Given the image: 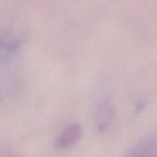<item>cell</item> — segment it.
<instances>
[{
  "label": "cell",
  "mask_w": 157,
  "mask_h": 157,
  "mask_svg": "<svg viewBox=\"0 0 157 157\" xmlns=\"http://www.w3.org/2000/svg\"><path fill=\"white\" fill-rule=\"evenodd\" d=\"M82 135V128L79 124H70L67 126L56 138L55 148L58 150H67L79 142Z\"/></svg>",
  "instance_id": "6da1fadb"
},
{
  "label": "cell",
  "mask_w": 157,
  "mask_h": 157,
  "mask_svg": "<svg viewBox=\"0 0 157 157\" xmlns=\"http://www.w3.org/2000/svg\"><path fill=\"white\" fill-rule=\"evenodd\" d=\"M115 115L114 107L109 101H103L97 112V126L98 132H105L113 122Z\"/></svg>",
  "instance_id": "7a4b0ae2"
},
{
  "label": "cell",
  "mask_w": 157,
  "mask_h": 157,
  "mask_svg": "<svg viewBox=\"0 0 157 157\" xmlns=\"http://www.w3.org/2000/svg\"><path fill=\"white\" fill-rule=\"evenodd\" d=\"M128 157H156V139L144 140L133 148Z\"/></svg>",
  "instance_id": "3957f363"
},
{
  "label": "cell",
  "mask_w": 157,
  "mask_h": 157,
  "mask_svg": "<svg viewBox=\"0 0 157 157\" xmlns=\"http://www.w3.org/2000/svg\"><path fill=\"white\" fill-rule=\"evenodd\" d=\"M22 41L13 37L0 35V52L13 53L20 48Z\"/></svg>",
  "instance_id": "277c9868"
}]
</instances>
